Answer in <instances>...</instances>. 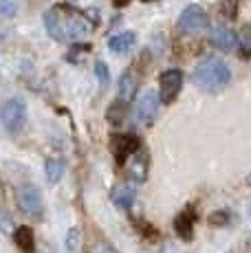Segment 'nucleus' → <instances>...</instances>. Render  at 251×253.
<instances>
[{
	"label": "nucleus",
	"instance_id": "nucleus-2",
	"mask_svg": "<svg viewBox=\"0 0 251 253\" xmlns=\"http://www.w3.org/2000/svg\"><path fill=\"white\" fill-rule=\"evenodd\" d=\"M194 84L199 86L201 90L205 92H220L223 88H227L231 80V71L227 66L225 60L216 55H207L196 64L194 69Z\"/></svg>",
	"mask_w": 251,
	"mask_h": 253
},
{
	"label": "nucleus",
	"instance_id": "nucleus-8",
	"mask_svg": "<svg viewBox=\"0 0 251 253\" xmlns=\"http://www.w3.org/2000/svg\"><path fill=\"white\" fill-rule=\"evenodd\" d=\"M159 97H157V92H152V90H146L141 95V99H139V104H137V121L141 126H150L154 119H157V110H159Z\"/></svg>",
	"mask_w": 251,
	"mask_h": 253
},
{
	"label": "nucleus",
	"instance_id": "nucleus-1",
	"mask_svg": "<svg viewBox=\"0 0 251 253\" xmlns=\"http://www.w3.org/2000/svg\"><path fill=\"white\" fill-rule=\"evenodd\" d=\"M44 27L49 36L57 42H77L80 38L88 36L93 31V22L86 13L71 9L69 4L53 7L44 13Z\"/></svg>",
	"mask_w": 251,
	"mask_h": 253
},
{
	"label": "nucleus",
	"instance_id": "nucleus-3",
	"mask_svg": "<svg viewBox=\"0 0 251 253\" xmlns=\"http://www.w3.org/2000/svg\"><path fill=\"white\" fill-rule=\"evenodd\" d=\"M0 119L9 132H18L25 126L27 119V104L22 99H9L0 106Z\"/></svg>",
	"mask_w": 251,
	"mask_h": 253
},
{
	"label": "nucleus",
	"instance_id": "nucleus-7",
	"mask_svg": "<svg viewBox=\"0 0 251 253\" xmlns=\"http://www.w3.org/2000/svg\"><path fill=\"white\" fill-rule=\"evenodd\" d=\"M110 145H113V154H115L117 165H124L141 148V141H139V137H134V134H115Z\"/></svg>",
	"mask_w": 251,
	"mask_h": 253
},
{
	"label": "nucleus",
	"instance_id": "nucleus-6",
	"mask_svg": "<svg viewBox=\"0 0 251 253\" xmlns=\"http://www.w3.org/2000/svg\"><path fill=\"white\" fill-rule=\"evenodd\" d=\"M18 203L20 209L27 213L29 218H40L42 216V194L36 185H22L18 192Z\"/></svg>",
	"mask_w": 251,
	"mask_h": 253
},
{
	"label": "nucleus",
	"instance_id": "nucleus-25",
	"mask_svg": "<svg viewBox=\"0 0 251 253\" xmlns=\"http://www.w3.org/2000/svg\"><path fill=\"white\" fill-rule=\"evenodd\" d=\"M238 46H240V53H243V57H249V31H247V29H245L243 36H240Z\"/></svg>",
	"mask_w": 251,
	"mask_h": 253
},
{
	"label": "nucleus",
	"instance_id": "nucleus-10",
	"mask_svg": "<svg viewBox=\"0 0 251 253\" xmlns=\"http://www.w3.org/2000/svg\"><path fill=\"white\" fill-rule=\"evenodd\" d=\"M194 225H196V211L192 205H187L174 218V229L183 240H192V236H194Z\"/></svg>",
	"mask_w": 251,
	"mask_h": 253
},
{
	"label": "nucleus",
	"instance_id": "nucleus-26",
	"mask_svg": "<svg viewBox=\"0 0 251 253\" xmlns=\"http://www.w3.org/2000/svg\"><path fill=\"white\" fill-rule=\"evenodd\" d=\"M88 253H115V249L110 245H106V242H95V245H90Z\"/></svg>",
	"mask_w": 251,
	"mask_h": 253
},
{
	"label": "nucleus",
	"instance_id": "nucleus-19",
	"mask_svg": "<svg viewBox=\"0 0 251 253\" xmlns=\"http://www.w3.org/2000/svg\"><path fill=\"white\" fill-rule=\"evenodd\" d=\"M220 11H223L227 20H234L238 16V0H223L220 2Z\"/></svg>",
	"mask_w": 251,
	"mask_h": 253
},
{
	"label": "nucleus",
	"instance_id": "nucleus-12",
	"mask_svg": "<svg viewBox=\"0 0 251 253\" xmlns=\"http://www.w3.org/2000/svg\"><path fill=\"white\" fill-rule=\"evenodd\" d=\"M110 198L119 209H130L134 203V187L132 185H117V187L110 192Z\"/></svg>",
	"mask_w": 251,
	"mask_h": 253
},
{
	"label": "nucleus",
	"instance_id": "nucleus-17",
	"mask_svg": "<svg viewBox=\"0 0 251 253\" xmlns=\"http://www.w3.org/2000/svg\"><path fill=\"white\" fill-rule=\"evenodd\" d=\"M124 119H126V104H122V101L117 99V101H115V104L108 108V121H110L113 126H119Z\"/></svg>",
	"mask_w": 251,
	"mask_h": 253
},
{
	"label": "nucleus",
	"instance_id": "nucleus-24",
	"mask_svg": "<svg viewBox=\"0 0 251 253\" xmlns=\"http://www.w3.org/2000/svg\"><path fill=\"white\" fill-rule=\"evenodd\" d=\"M88 48H90L88 44H75V46H73V51H71L66 57H69V62H77V60H80L82 53H88Z\"/></svg>",
	"mask_w": 251,
	"mask_h": 253
},
{
	"label": "nucleus",
	"instance_id": "nucleus-9",
	"mask_svg": "<svg viewBox=\"0 0 251 253\" xmlns=\"http://www.w3.org/2000/svg\"><path fill=\"white\" fill-rule=\"evenodd\" d=\"M211 44L220 51H234V48H238V36L225 24H216L211 29Z\"/></svg>",
	"mask_w": 251,
	"mask_h": 253
},
{
	"label": "nucleus",
	"instance_id": "nucleus-5",
	"mask_svg": "<svg viewBox=\"0 0 251 253\" xmlns=\"http://www.w3.org/2000/svg\"><path fill=\"white\" fill-rule=\"evenodd\" d=\"M178 27L187 33H199V31H205L209 27V18H207L205 9L199 7V4H190L181 11L178 16Z\"/></svg>",
	"mask_w": 251,
	"mask_h": 253
},
{
	"label": "nucleus",
	"instance_id": "nucleus-16",
	"mask_svg": "<svg viewBox=\"0 0 251 253\" xmlns=\"http://www.w3.org/2000/svg\"><path fill=\"white\" fill-rule=\"evenodd\" d=\"M46 181L49 183H60L62 181V176H64V161H62V159H49V161H46Z\"/></svg>",
	"mask_w": 251,
	"mask_h": 253
},
{
	"label": "nucleus",
	"instance_id": "nucleus-13",
	"mask_svg": "<svg viewBox=\"0 0 251 253\" xmlns=\"http://www.w3.org/2000/svg\"><path fill=\"white\" fill-rule=\"evenodd\" d=\"M13 240L25 253H36V233L31 227H16L13 229Z\"/></svg>",
	"mask_w": 251,
	"mask_h": 253
},
{
	"label": "nucleus",
	"instance_id": "nucleus-14",
	"mask_svg": "<svg viewBox=\"0 0 251 253\" xmlns=\"http://www.w3.org/2000/svg\"><path fill=\"white\" fill-rule=\"evenodd\" d=\"M134 92H137V80H134L132 73H124L122 80H119V101H122V104L132 101Z\"/></svg>",
	"mask_w": 251,
	"mask_h": 253
},
{
	"label": "nucleus",
	"instance_id": "nucleus-11",
	"mask_svg": "<svg viewBox=\"0 0 251 253\" xmlns=\"http://www.w3.org/2000/svg\"><path fill=\"white\" fill-rule=\"evenodd\" d=\"M132 163L128 165V172H130V176H132V181H137V183H143L148 178V159L143 157V152H141V148L137 150V152L132 154Z\"/></svg>",
	"mask_w": 251,
	"mask_h": 253
},
{
	"label": "nucleus",
	"instance_id": "nucleus-18",
	"mask_svg": "<svg viewBox=\"0 0 251 253\" xmlns=\"http://www.w3.org/2000/svg\"><path fill=\"white\" fill-rule=\"evenodd\" d=\"M95 75H97V80H99V86L101 88H106V86L110 84V73H108V66L104 64V62H95Z\"/></svg>",
	"mask_w": 251,
	"mask_h": 253
},
{
	"label": "nucleus",
	"instance_id": "nucleus-4",
	"mask_svg": "<svg viewBox=\"0 0 251 253\" xmlns=\"http://www.w3.org/2000/svg\"><path fill=\"white\" fill-rule=\"evenodd\" d=\"M181 86H183V73L178 69H167L161 73L159 77V101L163 104H172V101L178 97L181 92Z\"/></svg>",
	"mask_w": 251,
	"mask_h": 253
},
{
	"label": "nucleus",
	"instance_id": "nucleus-22",
	"mask_svg": "<svg viewBox=\"0 0 251 253\" xmlns=\"http://www.w3.org/2000/svg\"><path fill=\"white\" fill-rule=\"evenodd\" d=\"M16 16V4L11 0H0V18H13Z\"/></svg>",
	"mask_w": 251,
	"mask_h": 253
},
{
	"label": "nucleus",
	"instance_id": "nucleus-20",
	"mask_svg": "<svg viewBox=\"0 0 251 253\" xmlns=\"http://www.w3.org/2000/svg\"><path fill=\"white\" fill-rule=\"evenodd\" d=\"M229 220H231V216H229L227 209H220V211H216V213H211L209 216V225H216V227L229 225Z\"/></svg>",
	"mask_w": 251,
	"mask_h": 253
},
{
	"label": "nucleus",
	"instance_id": "nucleus-21",
	"mask_svg": "<svg viewBox=\"0 0 251 253\" xmlns=\"http://www.w3.org/2000/svg\"><path fill=\"white\" fill-rule=\"evenodd\" d=\"M80 240H82L80 229H77V227L69 229V233H66V249H69V251H75L77 247H80Z\"/></svg>",
	"mask_w": 251,
	"mask_h": 253
},
{
	"label": "nucleus",
	"instance_id": "nucleus-23",
	"mask_svg": "<svg viewBox=\"0 0 251 253\" xmlns=\"http://www.w3.org/2000/svg\"><path fill=\"white\" fill-rule=\"evenodd\" d=\"M0 231H4V233H11L13 231L11 216H9L7 211H2V209H0Z\"/></svg>",
	"mask_w": 251,
	"mask_h": 253
},
{
	"label": "nucleus",
	"instance_id": "nucleus-15",
	"mask_svg": "<svg viewBox=\"0 0 251 253\" xmlns=\"http://www.w3.org/2000/svg\"><path fill=\"white\" fill-rule=\"evenodd\" d=\"M134 33L132 31H124V33H117V36H113L108 40V46L113 48L115 53H128L130 48L134 46Z\"/></svg>",
	"mask_w": 251,
	"mask_h": 253
}]
</instances>
